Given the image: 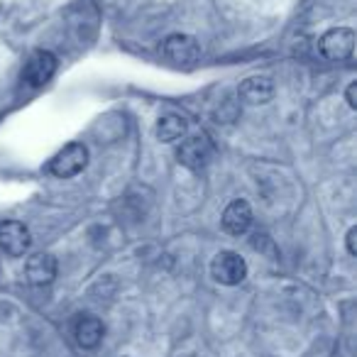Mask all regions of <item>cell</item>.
Wrapping results in <instances>:
<instances>
[{"mask_svg":"<svg viewBox=\"0 0 357 357\" xmlns=\"http://www.w3.org/2000/svg\"><path fill=\"white\" fill-rule=\"evenodd\" d=\"M89 164V149L81 142H71L50 162V172L59 178H71L81 174Z\"/></svg>","mask_w":357,"mask_h":357,"instance_id":"6da1fadb","label":"cell"},{"mask_svg":"<svg viewBox=\"0 0 357 357\" xmlns=\"http://www.w3.org/2000/svg\"><path fill=\"white\" fill-rule=\"evenodd\" d=\"M211 154H213V147H211L206 135H191V137H186L176 149L178 162L184 164V167L194 169V172L196 169H204L206 164H208Z\"/></svg>","mask_w":357,"mask_h":357,"instance_id":"8992f818","label":"cell"},{"mask_svg":"<svg viewBox=\"0 0 357 357\" xmlns=\"http://www.w3.org/2000/svg\"><path fill=\"white\" fill-rule=\"evenodd\" d=\"M56 74V56L47 50H37L30 54L25 69H22V81L32 89H40L45 86L52 76Z\"/></svg>","mask_w":357,"mask_h":357,"instance_id":"5b68a950","label":"cell"},{"mask_svg":"<svg viewBox=\"0 0 357 357\" xmlns=\"http://www.w3.org/2000/svg\"><path fill=\"white\" fill-rule=\"evenodd\" d=\"M318 50L326 56L328 61H342L352 54L355 50V32L347 30V27H335V30H328L326 35L318 40Z\"/></svg>","mask_w":357,"mask_h":357,"instance_id":"277c9868","label":"cell"},{"mask_svg":"<svg viewBox=\"0 0 357 357\" xmlns=\"http://www.w3.org/2000/svg\"><path fill=\"white\" fill-rule=\"evenodd\" d=\"M252 225V208H250L248 201H233L228 208L223 211V228L230 235H243Z\"/></svg>","mask_w":357,"mask_h":357,"instance_id":"30bf717a","label":"cell"},{"mask_svg":"<svg viewBox=\"0 0 357 357\" xmlns=\"http://www.w3.org/2000/svg\"><path fill=\"white\" fill-rule=\"evenodd\" d=\"M186 130H189V125H186V120L181 115H162L157 120V130L154 132H157L159 142H176V139L184 137Z\"/></svg>","mask_w":357,"mask_h":357,"instance_id":"7c38bea8","label":"cell"},{"mask_svg":"<svg viewBox=\"0 0 357 357\" xmlns=\"http://www.w3.org/2000/svg\"><path fill=\"white\" fill-rule=\"evenodd\" d=\"M30 248V230L20 220L0 223V250L10 257H22Z\"/></svg>","mask_w":357,"mask_h":357,"instance_id":"52a82bcc","label":"cell"},{"mask_svg":"<svg viewBox=\"0 0 357 357\" xmlns=\"http://www.w3.org/2000/svg\"><path fill=\"white\" fill-rule=\"evenodd\" d=\"M347 252H350L352 257L357 255V228L347 230Z\"/></svg>","mask_w":357,"mask_h":357,"instance_id":"4fadbf2b","label":"cell"},{"mask_svg":"<svg viewBox=\"0 0 357 357\" xmlns=\"http://www.w3.org/2000/svg\"><path fill=\"white\" fill-rule=\"evenodd\" d=\"M238 98L245 105H264L274 98V84L267 76H250L240 84Z\"/></svg>","mask_w":357,"mask_h":357,"instance_id":"ba28073f","label":"cell"},{"mask_svg":"<svg viewBox=\"0 0 357 357\" xmlns=\"http://www.w3.org/2000/svg\"><path fill=\"white\" fill-rule=\"evenodd\" d=\"M164 59H169L172 64L178 66H189L194 61H199L201 56V45L191 35H169L162 45Z\"/></svg>","mask_w":357,"mask_h":357,"instance_id":"3957f363","label":"cell"},{"mask_svg":"<svg viewBox=\"0 0 357 357\" xmlns=\"http://www.w3.org/2000/svg\"><path fill=\"white\" fill-rule=\"evenodd\" d=\"M355 91H357V84L352 81L350 86H347V105L350 108H357V100H355Z\"/></svg>","mask_w":357,"mask_h":357,"instance_id":"5bb4252c","label":"cell"},{"mask_svg":"<svg viewBox=\"0 0 357 357\" xmlns=\"http://www.w3.org/2000/svg\"><path fill=\"white\" fill-rule=\"evenodd\" d=\"M25 274L27 282L35 284V287H45V284H52L56 277V259L52 255H32L25 264Z\"/></svg>","mask_w":357,"mask_h":357,"instance_id":"9c48e42d","label":"cell"},{"mask_svg":"<svg viewBox=\"0 0 357 357\" xmlns=\"http://www.w3.org/2000/svg\"><path fill=\"white\" fill-rule=\"evenodd\" d=\"M211 274L223 287H238L248 277V262L235 252H218L211 262Z\"/></svg>","mask_w":357,"mask_h":357,"instance_id":"7a4b0ae2","label":"cell"},{"mask_svg":"<svg viewBox=\"0 0 357 357\" xmlns=\"http://www.w3.org/2000/svg\"><path fill=\"white\" fill-rule=\"evenodd\" d=\"M74 335H76V342H79L84 350H93V347H98L100 340H103L105 328H103V323H100V318L81 316L79 321H76Z\"/></svg>","mask_w":357,"mask_h":357,"instance_id":"8fae6325","label":"cell"}]
</instances>
